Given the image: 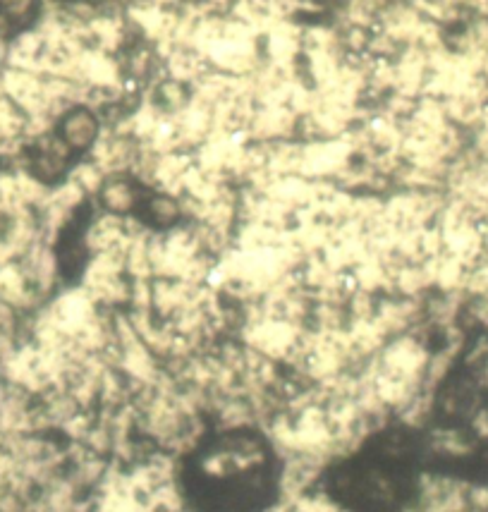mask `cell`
Here are the masks:
<instances>
[{
	"mask_svg": "<svg viewBox=\"0 0 488 512\" xmlns=\"http://www.w3.org/2000/svg\"><path fill=\"white\" fill-rule=\"evenodd\" d=\"M101 123L87 106H72L58 125V137L70 151H87L96 144Z\"/></svg>",
	"mask_w": 488,
	"mask_h": 512,
	"instance_id": "obj_1",
	"label": "cell"
},
{
	"mask_svg": "<svg viewBox=\"0 0 488 512\" xmlns=\"http://www.w3.org/2000/svg\"><path fill=\"white\" fill-rule=\"evenodd\" d=\"M146 209L151 213V221L161 225H173L180 218V201L170 194H156L146 199Z\"/></svg>",
	"mask_w": 488,
	"mask_h": 512,
	"instance_id": "obj_3",
	"label": "cell"
},
{
	"mask_svg": "<svg viewBox=\"0 0 488 512\" xmlns=\"http://www.w3.org/2000/svg\"><path fill=\"white\" fill-rule=\"evenodd\" d=\"M99 194L101 204L106 206V211L115 218L127 216L139 201L137 185H134V180L127 178V175H113V178L103 180Z\"/></svg>",
	"mask_w": 488,
	"mask_h": 512,
	"instance_id": "obj_2",
	"label": "cell"
}]
</instances>
